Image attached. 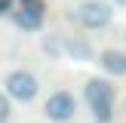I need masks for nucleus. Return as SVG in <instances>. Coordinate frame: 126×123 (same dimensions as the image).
I'll list each match as a JSON object with an SVG mask.
<instances>
[{
	"label": "nucleus",
	"instance_id": "f257e3e1",
	"mask_svg": "<svg viewBox=\"0 0 126 123\" xmlns=\"http://www.w3.org/2000/svg\"><path fill=\"white\" fill-rule=\"evenodd\" d=\"M83 102L95 123H111L117 111V86L111 77H89L83 83Z\"/></svg>",
	"mask_w": 126,
	"mask_h": 123
},
{
	"label": "nucleus",
	"instance_id": "f03ea898",
	"mask_svg": "<svg viewBox=\"0 0 126 123\" xmlns=\"http://www.w3.org/2000/svg\"><path fill=\"white\" fill-rule=\"evenodd\" d=\"M3 92L12 102L28 105V102H34L37 92H40V77H37L34 71H28V68H12L3 77Z\"/></svg>",
	"mask_w": 126,
	"mask_h": 123
},
{
	"label": "nucleus",
	"instance_id": "7ed1b4c3",
	"mask_svg": "<svg viewBox=\"0 0 126 123\" xmlns=\"http://www.w3.org/2000/svg\"><path fill=\"white\" fill-rule=\"evenodd\" d=\"M9 22L25 34H37V31H43V22H46V3L43 0H16Z\"/></svg>",
	"mask_w": 126,
	"mask_h": 123
},
{
	"label": "nucleus",
	"instance_id": "20e7f679",
	"mask_svg": "<svg viewBox=\"0 0 126 123\" xmlns=\"http://www.w3.org/2000/svg\"><path fill=\"white\" fill-rule=\"evenodd\" d=\"M114 3L111 0H80L77 3V22L86 31H105L114 22Z\"/></svg>",
	"mask_w": 126,
	"mask_h": 123
},
{
	"label": "nucleus",
	"instance_id": "39448f33",
	"mask_svg": "<svg viewBox=\"0 0 126 123\" xmlns=\"http://www.w3.org/2000/svg\"><path fill=\"white\" fill-rule=\"evenodd\" d=\"M40 114L46 117L49 123H68L77 114V95H74L71 89H65V86H59V89H52L43 98V111Z\"/></svg>",
	"mask_w": 126,
	"mask_h": 123
},
{
	"label": "nucleus",
	"instance_id": "423d86ee",
	"mask_svg": "<svg viewBox=\"0 0 126 123\" xmlns=\"http://www.w3.org/2000/svg\"><path fill=\"white\" fill-rule=\"evenodd\" d=\"M95 65L102 68V74L105 77H126V49L120 46H108V49H102L98 52V59H95Z\"/></svg>",
	"mask_w": 126,
	"mask_h": 123
},
{
	"label": "nucleus",
	"instance_id": "0eeeda50",
	"mask_svg": "<svg viewBox=\"0 0 126 123\" xmlns=\"http://www.w3.org/2000/svg\"><path fill=\"white\" fill-rule=\"evenodd\" d=\"M65 55H68L71 62H80V65H86V62H95V59H98V52H95V46H92V40H89V37H80V34L65 37Z\"/></svg>",
	"mask_w": 126,
	"mask_h": 123
},
{
	"label": "nucleus",
	"instance_id": "6e6552de",
	"mask_svg": "<svg viewBox=\"0 0 126 123\" xmlns=\"http://www.w3.org/2000/svg\"><path fill=\"white\" fill-rule=\"evenodd\" d=\"M40 43H43V52L52 55V59H62V55H65V40H62L59 34H43Z\"/></svg>",
	"mask_w": 126,
	"mask_h": 123
},
{
	"label": "nucleus",
	"instance_id": "1a4fd4ad",
	"mask_svg": "<svg viewBox=\"0 0 126 123\" xmlns=\"http://www.w3.org/2000/svg\"><path fill=\"white\" fill-rule=\"evenodd\" d=\"M12 120V98L0 89V123H9Z\"/></svg>",
	"mask_w": 126,
	"mask_h": 123
},
{
	"label": "nucleus",
	"instance_id": "9d476101",
	"mask_svg": "<svg viewBox=\"0 0 126 123\" xmlns=\"http://www.w3.org/2000/svg\"><path fill=\"white\" fill-rule=\"evenodd\" d=\"M16 9V0H0V15H9Z\"/></svg>",
	"mask_w": 126,
	"mask_h": 123
},
{
	"label": "nucleus",
	"instance_id": "9b49d317",
	"mask_svg": "<svg viewBox=\"0 0 126 123\" xmlns=\"http://www.w3.org/2000/svg\"><path fill=\"white\" fill-rule=\"evenodd\" d=\"M111 3H114V6H123V9H126V0H111Z\"/></svg>",
	"mask_w": 126,
	"mask_h": 123
}]
</instances>
